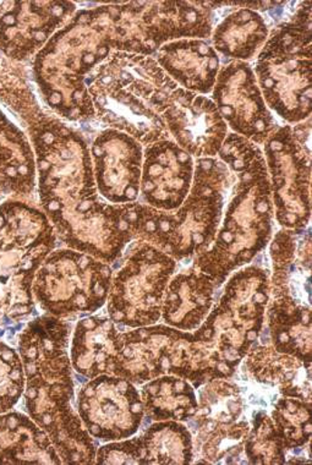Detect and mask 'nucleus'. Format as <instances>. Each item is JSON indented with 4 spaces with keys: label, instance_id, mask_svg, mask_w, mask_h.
<instances>
[{
    "label": "nucleus",
    "instance_id": "obj_1",
    "mask_svg": "<svg viewBox=\"0 0 312 465\" xmlns=\"http://www.w3.org/2000/svg\"><path fill=\"white\" fill-rule=\"evenodd\" d=\"M24 116L36 153L41 206L55 235L69 249L115 262L135 241L128 206L101 199L82 134L40 105Z\"/></svg>",
    "mask_w": 312,
    "mask_h": 465
},
{
    "label": "nucleus",
    "instance_id": "obj_2",
    "mask_svg": "<svg viewBox=\"0 0 312 465\" xmlns=\"http://www.w3.org/2000/svg\"><path fill=\"white\" fill-rule=\"evenodd\" d=\"M140 2L83 9L37 53L34 79L48 107L69 122L93 121L87 80L114 52L147 54L139 28Z\"/></svg>",
    "mask_w": 312,
    "mask_h": 465
},
{
    "label": "nucleus",
    "instance_id": "obj_3",
    "mask_svg": "<svg viewBox=\"0 0 312 465\" xmlns=\"http://www.w3.org/2000/svg\"><path fill=\"white\" fill-rule=\"evenodd\" d=\"M44 315L19 334L24 373V405L45 433L62 463L93 464L96 443L73 411V381L69 357L70 323Z\"/></svg>",
    "mask_w": 312,
    "mask_h": 465
},
{
    "label": "nucleus",
    "instance_id": "obj_4",
    "mask_svg": "<svg viewBox=\"0 0 312 465\" xmlns=\"http://www.w3.org/2000/svg\"><path fill=\"white\" fill-rule=\"evenodd\" d=\"M217 157L233 174L231 197L224 206L215 242L195 257L194 267L219 287L268 245L275 211L261 147L229 133Z\"/></svg>",
    "mask_w": 312,
    "mask_h": 465
},
{
    "label": "nucleus",
    "instance_id": "obj_5",
    "mask_svg": "<svg viewBox=\"0 0 312 465\" xmlns=\"http://www.w3.org/2000/svg\"><path fill=\"white\" fill-rule=\"evenodd\" d=\"M174 81L152 55L114 52L87 80L94 116L143 147L170 139L162 118Z\"/></svg>",
    "mask_w": 312,
    "mask_h": 465
},
{
    "label": "nucleus",
    "instance_id": "obj_6",
    "mask_svg": "<svg viewBox=\"0 0 312 465\" xmlns=\"http://www.w3.org/2000/svg\"><path fill=\"white\" fill-rule=\"evenodd\" d=\"M233 174L219 157L195 160L194 181L183 205L164 213L135 203V241L156 246L175 261L190 260L215 242Z\"/></svg>",
    "mask_w": 312,
    "mask_h": 465
},
{
    "label": "nucleus",
    "instance_id": "obj_7",
    "mask_svg": "<svg viewBox=\"0 0 312 465\" xmlns=\"http://www.w3.org/2000/svg\"><path fill=\"white\" fill-rule=\"evenodd\" d=\"M269 111L289 125L311 116V3L277 25L252 68Z\"/></svg>",
    "mask_w": 312,
    "mask_h": 465
},
{
    "label": "nucleus",
    "instance_id": "obj_8",
    "mask_svg": "<svg viewBox=\"0 0 312 465\" xmlns=\"http://www.w3.org/2000/svg\"><path fill=\"white\" fill-rule=\"evenodd\" d=\"M55 242L54 225L33 203L0 205V317L17 322L34 312V277Z\"/></svg>",
    "mask_w": 312,
    "mask_h": 465
},
{
    "label": "nucleus",
    "instance_id": "obj_9",
    "mask_svg": "<svg viewBox=\"0 0 312 465\" xmlns=\"http://www.w3.org/2000/svg\"><path fill=\"white\" fill-rule=\"evenodd\" d=\"M113 269L110 263L73 249L49 253L38 267L33 295L42 310L58 319H73L103 308Z\"/></svg>",
    "mask_w": 312,
    "mask_h": 465
},
{
    "label": "nucleus",
    "instance_id": "obj_10",
    "mask_svg": "<svg viewBox=\"0 0 312 465\" xmlns=\"http://www.w3.org/2000/svg\"><path fill=\"white\" fill-rule=\"evenodd\" d=\"M124 262L112 277L107 310L117 325L139 329L159 322L168 283L177 261L149 242L126 246Z\"/></svg>",
    "mask_w": 312,
    "mask_h": 465
},
{
    "label": "nucleus",
    "instance_id": "obj_11",
    "mask_svg": "<svg viewBox=\"0 0 312 465\" xmlns=\"http://www.w3.org/2000/svg\"><path fill=\"white\" fill-rule=\"evenodd\" d=\"M311 119L279 125L262 147L273 211L283 229L305 231L311 216Z\"/></svg>",
    "mask_w": 312,
    "mask_h": 465
},
{
    "label": "nucleus",
    "instance_id": "obj_12",
    "mask_svg": "<svg viewBox=\"0 0 312 465\" xmlns=\"http://www.w3.org/2000/svg\"><path fill=\"white\" fill-rule=\"evenodd\" d=\"M77 413L91 438L122 441L135 435L145 407L134 383L115 375L91 379L77 392Z\"/></svg>",
    "mask_w": 312,
    "mask_h": 465
},
{
    "label": "nucleus",
    "instance_id": "obj_13",
    "mask_svg": "<svg viewBox=\"0 0 312 465\" xmlns=\"http://www.w3.org/2000/svg\"><path fill=\"white\" fill-rule=\"evenodd\" d=\"M211 94L228 129L258 146L279 126L259 91L250 63L230 61L220 66Z\"/></svg>",
    "mask_w": 312,
    "mask_h": 465
},
{
    "label": "nucleus",
    "instance_id": "obj_14",
    "mask_svg": "<svg viewBox=\"0 0 312 465\" xmlns=\"http://www.w3.org/2000/svg\"><path fill=\"white\" fill-rule=\"evenodd\" d=\"M162 118L171 139L194 160L219 156L229 129L211 98L175 89Z\"/></svg>",
    "mask_w": 312,
    "mask_h": 465
},
{
    "label": "nucleus",
    "instance_id": "obj_15",
    "mask_svg": "<svg viewBox=\"0 0 312 465\" xmlns=\"http://www.w3.org/2000/svg\"><path fill=\"white\" fill-rule=\"evenodd\" d=\"M98 193L112 205L135 203L140 196L143 146L128 134L106 129L91 144Z\"/></svg>",
    "mask_w": 312,
    "mask_h": 465
},
{
    "label": "nucleus",
    "instance_id": "obj_16",
    "mask_svg": "<svg viewBox=\"0 0 312 465\" xmlns=\"http://www.w3.org/2000/svg\"><path fill=\"white\" fill-rule=\"evenodd\" d=\"M70 2L0 3V49L14 61L37 54L75 14Z\"/></svg>",
    "mask_w": 312,
    "mask_h": 465
},
{
    "label": "nucleus",
    "instance_id": "obj_17",
    "mask_svg": "<svg viewBox=\"0 0 312 465\" xmlns=\"http://www.w3.org/2000/svg\"><path fill=\"white\" fill-rule=\"evenodd\" d=\"M195 160L173 140L143 147L140 196L145 205L164 213L179 209L190 193Z\"/></svg>",
    "mask_w": 312,
    "mask_h": 465
},
{
    "label": "nucleus",
    "instance_id": "obj_18",
    "mask_svg": "<svg viewBox=\"0 0 312 465\" xmlns=\"http://www.w3.org/2000/svg\"><path fill=\"white\" fill-rule=\"evenodd\" d=\"M139 27L147 54L170 42L211 37L215 10L209 2H141Z\"/></svg>",
    "mask_w": 312,
    "mask_h": 465
},
{
    "label": "nucleus",
    "instance_id": "obj_19",
    "mask_svg": "<svg viewBox=\"0 0 312 465\" xmlns=\"http://www.w3.org/2000/svg\"><path fill=\"white\" fill-rule=\"evenodd\" d=\"M152 56L179 89L203 96L212 93L220 59L210 42L199 38L170 42Z\"/></svg>",
    "mask_w": 312,
    "mask_h": 465
},
{
    "label": "nucleus",
    "instance_id": "obj_20",
    "mask_svg": "<svg viewBox=\"0 0 312 465\" xmlns=\"http://www.w3.org/2000/svg\"><path fill=\"white\" fill-rule=\"evenodd\" d=\"M121 345V331L111 317L90 316L80 320L73 331L70 361L86 379L112 375Z\"/></svg>",
    "mask_w": 312,
    "mask_h": 465
},
{
    "label": "nucleus",
    "instance_id": "obj_21",
    "mask_svg": "<svg viewBox=\"0 0 312 465\" xmlns=\"http://www.w3.org/2000/svg\"><path fill=\"white\" fill-rule=\"evenodd\" d=\"M216 288V282L195 267L177 274L164 293V322L187 332L198 329L209 315Z\"/></svg>",
    "mask_w": 312,
    "mask_h": 465
},
{
    "label": "nucleus",
    "instance_id": "obj_22",
    "mask_svg": "<svg viewBox=\"0 0 312 465\" xmlns=\"http://www.w3.org/2000/svg\"><path fill=\"white\" fill-rule=\"evenodd\" d=\"M36 158L27 137L0 112V197L33 199Z\"/></svg>",
    "mask_w": 312,
    "mask_h": 465
},
{
    "label": "nucleus",
    "instance_id": "obj_23",
    "mask_svg": "<svg viewBox=\"0 0 312 465\" xmlns=\"http://www.w3.org/2000/svg\"><path fill=\"white\" fill-rule=\"evenodd\" d=\"M47 433L19 411L0 414V464H61Z\"/></svg>",
    "mask_w": 312,
    "mask_h": 465
},
{
    "label": "nucleus",
    "instance_id": "obj_24",
    "mask_svg": "<svg viewBox=\"0 0 312 465\" xmlns=\"http://www.w3.org/2000/svg\"><path fill=\"white\" fill-rule=\"evenodd\" d=\"M238 5L244 8L228 14L213 26L211 45L219 55L230 61L249 63L264 47L271 30L261 14L247 8V3Z\"/></svg>",
    "mask_w": 312,
    "mask_h": 465
},
{
    "label": "nucleus",
    "instance_id": "obj_25",
    "mask_svg": "<svg viewBox=\"0 0 312 465\" xmlns=\"http://www.w3.org/2000/svg\"><path fill=\"white\" fill-rule=\"evenodd\" d=\"M147 415L154 420L185 421L198 415L199 401L190 383L174 376L157 377L142 387Z\"/></svg>",
    "mask_w": 312,
    "mask_h": 465
},
{
    "label": "nucleus",
    "instance_id": "obj_26",
    "mask_svg": "<svg viewBox=\"0 0 312 465\" xmlns=\"http://www.w3.org/2000/svg\"><path fill=\"white\" fill-rule=\"evenodd\" d=\"M140 439L145 464H188L192 460L190 432L178 422H157Z\"/></svg>",
    "mask_w": 312,
    "mask_h": 465
},
{
    "label": "nucleus",
    "instance_id": "obj_27",
    "mask_svg": "<svg viewBox=\"0 0 312 465\" xmlns=\"http://www.w3.org/2000/svg\"><path fill=\"white\" fill-rule=\"evenodd\" d=\"M276 429L286 447L304 445L310 439V405L300 401L288 400L280 401L278 410L273 413Z\"/></svg>",
    "mask_w": 312,
    "mask_h": 465
},
{
    "label": "nucleus",
    "instance_id": "obj_28",
    "mask_svg": "<svg viewBox=\"0 0 312 465\" xmlns=\"http://www.w3.org/2000/svg\"><path fill=\"white\" fill-rule=\"evenodd\" d=\"M24 391V373L19 351L0 341V414L13 411Z\"/></svg>",
    "mask_w": 312,
    "mask_h": 465
},
{
    "label": "nucleus",
    "instance_id": "obj_29",
    "mask_svg": "<svg viewBox=\"0 0 312 465\" xmlns=\"http://www.w3.org/2000/svg\"><path fill=\"white\" fill-rule=\"evenodd\" d=\"M97 464H145L141 439L122 440L101 447L96 452Z\"/></svg>",
    "mask_w": 312,
    "mask_h": 465
}]
</instances>
